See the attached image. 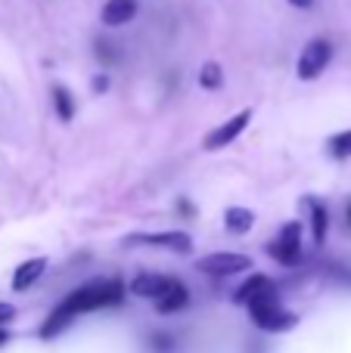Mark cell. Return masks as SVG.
Masks as SVG:
<instances>
[{
    "instance_id": "6da1fadb",
    "label": "cell",
    "mask_w": 351,
    "mask_h": 353,
    "mask_svg": "<svg viewBox=\"0 0 351 353\" xmlns=\"http://www.w3.org/2000/svg\"><path fill=\"white\" fill-rule=\"evenodd\" d=\"M122 298H124V282H118V279L87 282V285H81L78 292H72L53 313H50L47 323L41 325V338L50 341V338H56L62 329H68L75 316H84V313H93V310H106V307H118Z\"/></svg>"
},
{
    "instance_id": "7a4b0ae2",
    "label": "cell",
    "mask_w": 351,
    "mask_h": 353,
    "mask_svg": "<svg viewBox=\"0 0 351 353\" xmlns=\"http://www.w3.org/2000/svg\"><path fill=\"white\" fill-rule=\"evenodd\" d=\"M249 316H252V323L258 325L261 332H290V329H296V323H298V316L292 310H286L283 304H280V298H277V292L274 288H265L261 294H255L252 301H249Z\"/></svg>"
},
{
    "instance_id": "3957f363",
    "label": "cell",
    "mask_w": 351,
    "mask_h": 353,
    "mask_svg": "<svg viewBox=\"0 0 351 353\" xmlns=\"http://www.w3.org/2000/svg\"><path fill=\"white\" fill-rule=\"evenodd\" d=\"M333 59V43L327 37H314V41L305 43L302 56H298V65H296V74L302 81H314L323 74V68L330 65Z\"/></svg>"
},
{
    "instance_id": "277c9868",
    "label": "cell",
    "mask_w": 351,
    "mask_h": 353,
    "mask_svg": "<svg viewBox=\"0 0 351 353\" xmlns=\"http://www.w3.org/2000/svg\"><path fill=\"white\" fill-rule=\"evenodd\" d=\"M196 267H199V273H205V276L227 279V276H236V273H249L252 261H249L246 254H240V251H218V254H205Z\"/></svg>"
},
{
    "instance_id": "5b68a950",
    "label": "cell",
    "mask_w": 351,
    "mask_h": 353,
    "mask_svg": "<svg viewBox=\"0 0 351 353\" xmlns=\"http://www.w3.org/2000/svg\"><path fill=\"white\" fill-rule=\"evenodd\" d=\"M267 254H271L274 261H280L283 267L298 263V257H302V223H298V220H290V223L280 230L277 242L267 245Z\"/></svg>"
},
{
    "instance_id": "8992f818",
    "label": "cell",
    "mask_w": 351,
    "mask_h": 353,
    "mask_svg": "<svg viewBox=\"0 0 351 353\" xmlns=\"http://www.w3.org/2000/svg\"><path fill=\"white\" fill-rule=\"evenodd\" d=\"M249 121H252V109L236 112L234 118H227L221 128H215L209 137H205V140H202V149H205V152H218V149L230 146V143H234L236 137H240L243 130L249 128Z\"/></svg>"
},
{
    "instance_id": "52a82bcc",
    "label": "cell",
    "mask_w": 351,
    "mask_h": 353,
    "mask_svg": "<svg viewBox=\"0 0 351 353\" xmlns=\"http://www.w3.org/2000/svg\"><path fill=\"white\" fill-rule=\"evenodd\" d=\"M128 245H153V248H168L174 254L193 251V239L187 232H134V236H128Z\"/></svg>"
},
{
    "instance_id": "ba28073f",
    "label": "cell",
    "mask_w": 351,
    "mask_h": 353,
    "mask_svg": "<svg viewBox=\"0 0 351 353\" xmlns=\"http://www.w3.org/2000/svg\"><path fill=\"white\" fill-rule=\"evenodd\" d=\"M187 304H190V292H187V285L180 279H171V285H168L165 292L155 298V313H162V316H171V313L184 310Z\"/></svg>"
},
{
    "instance_id": "9c48e42d",
    "label": "cell",
    "mask_w": 351,
    "mask_h": 353,
    "mask_svg": "<svg viewBox=\"0 0 351 353\" xmlns=\"http://www.w3.org/2000/svg\"><path fill=\"white\" fill-rule=\"evenodd\" d=\"M168 285H171V276H165V273H140V276L131 279L128 288H131V294H137V298L155 301Z\"/></svg>"
},
{
    "instance_id": "30bf717a",
    "label": "cell",
    "mask_w": 351,
    "mask_h": 353,
    "mask_svg": "<svg viewBox=\"0 0 351 353\" xmlns=\"http://www.w3.org/2000/svg\"><path fill=\"white\" fill-rule=\"evenodd\" d=\"M99 16H103V25H109V28L128 25L137 16V0H106Z\"/></svg>"
},
{
    "instance_id": "8fae6325",
    "label": "cell",
    "mask_w": 351,
    "mask_h": 353,
    "mask_svg": "<svg viewBox=\"0 0 351 353\" xmlns=\"http://www.w3.org/2000/svg\"><path fill=\"white\" fill-rule=\"evenodd\" d=\"M44 270H47V261H44V257H31V261L19 263L16 273H12V288H16V292H25V288H31L44 276Z\"/></svg>"
},
{
    "instance_id": "7c38bea8",
    "label": "cell",
    "mask_w": 351,
    "mask_h": 353,
    "mask_svg": "<svg viewBox=\"0 0 351 353\" xmlns=\"http://www.w3.org/2000/svg\"><path fill=\"white\" fill-rule=\"evenodd\" d=\"M305 205H308V214H311V236H314V245H323V239H327V230H330V211H327V205H323L321 199H314V195H308V199H305Z\"/></svg>"
},
{
    "instance_id": "4fadbf2b",
    "label": "cell",
    "mask_w": 351,
    "mask_h": 353,
    "mask_svg": "<svg viewBox=\"0 0 351 353\" xmlns=\"http://www.w3.org/2000/svg\"><path fill=\"white\" fill-rule=\"evenodd\" d=\"M265 288H274L271 276H265V273H255L252 279H246V282H243V285L234 292V304H243V307H246L249 301H252L255 294H261V292H265Z\"/></svg>"
},
{
    "instance_id": "5bb4252c",
    "label": "cell",
    "mask_w": 351,
    "mask_h": 353,
    "mask_svg": "<svg viewBox=\"0 0 351 353\" xmlns=\"http://www.w3.org/2000/svg\"><path fill=\"white\" fill-rule=\"evenodd\" d=\"M252 223H255V211H249V208H227V214H224V226L234 236H246L252 230Z\"/></svg>"
},
{
    "instance_id": "9a60e30c",
    "label": "cell",
    "mask_w": 351,
    "mask_h": 353,
    "mask_svg": "<svg viewBox=\"0 0 351 353\" xmlns=\"http://www.w3.org/2000/svg\"><path fill=\"white\" fill-rule=\"evenodd\" d=\"M53 112L59 115V121H72L75 118V99L62 84L53 87Z\"/></svg>"
},
{
    "instance_id": "2e32d148",
    "label": "cell",
    "mask_w": 351,
    "mask_h": 353,
    "mask_svg": "<svg viewBox=\"0 0 351 353\" xmlns=\"http://www.w3.org/2000/svg\"><path fill=\"white\" fill-rule=\"evenodd\" d=\"M199 84L205 87V90H218V87L224 84V72L218 62H205L202 68H199Z\"/></svg>"
},
{
    "instance_id": "e0dca14e",
    "label": "cell",
    "mask_w": 351,
    "mask_h": 353,
    "mask_svg": "<svg viewBox=\"0 0 351 353\" xmlns=\"http://www.w3.org/2000/svg\"><path fill=\"white\" fill-rule=\"evenodd\" d=\"M330 155L339 161L351 159V130H342V134L330 137Z\"/></svg>"
},
{
    "instance_id": "ac0fdd59",
    "label": "cell",
    "mask_w": 351,
    "mask_h": 353,
    "mask_svg": "<svg viewBox=\"0 0 351 353\" xmlns=\"http://www.w3.org/2000/svg\"><path fill=\"white\" fill-rule=\"evenodd\" d=\"M12 316H16V307H12V304H0V325L10 323Z\"/></svg>"
},
{
    "instance_id": "d6986e66",
    "label": "cell",
    "mask_w": 351,
    "mask_h": 353,
    "mask_svg": "<svg viewBox=\"0 0 351 353\" xmlns=\"http://www.w3.org/2000/svg\"><path fill=\"white\" fill-rule=\"evenodd\" d=\"M106 87H109V78H106V74H97V78H93V93H103Z\"/></svg>"
},
{
    "instance_id": "ffe728a7",
    "label": "cell",
    "mask_w": 351,
    "mask_h": 353,
    "mask_svg": "<svg viewBox=\"0 0 351 353\" xmlns=\"http://www.w3.org/2000/svg\"><path fill=\"white\" fill-rule=\"evenodd\" d=\"M292 6H298V10H311L314 6V0H290Z\"/></svg>"
},
{
    "instance_id": "44dd1931",
    "label": "cell",
    "mask_w": 351,
    "mask_h": 353,
    "mask_svg": "<svg viewBox=\"0 0 351 353\" xmlns=\"http://www.w3.org/2000/svg\"><path fill=\"white\" fill-rule=\"evenodd\" d=\"M6 341H10V332H6V329H0V347H3Z\"/></svg>"
},
{
    "instance_id": "7402d4cb",
    "label": "cell",
    "mask_w": 351,
    "mask_h": 353,
    "mask_svg": "<svg viewBox=\"0 0 351 353\" xmlns=\"http://www.w3.org/2000/svg\"><path fill=\"white\" fill-rule=\"evenodd\" d=\"M348 226H351V201H348Z\"/></svg>"
}]
</instances>
